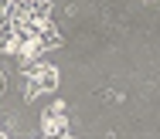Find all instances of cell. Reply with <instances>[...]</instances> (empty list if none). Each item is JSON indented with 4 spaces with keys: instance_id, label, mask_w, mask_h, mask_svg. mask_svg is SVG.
Listing matches in <instances>:
<instances>
[{
    "instance_id": "obj_1",
    "label": "cell",
    "mask_w": 160,
    "mask_h": 139,
    "mask_svg": "<svg viewBox=\"0 0 160 139\" xmlns=\"http://www.w3.org/2000/svg\"><path fill=\"white\" fill-rule=\"evenodd\" d=\"M24 99L34 102L38 95H51L55 88H58V68L55 65H48V61H38L31 68H24Z\"/></svg>"
},
{
    "instance_id": "obj_2",
    "label": "cell",
    "mask_w": 160,
    "mask_h": 139,
    "mask_svg": "<svg viewBox=\"0 0 160 139\" xmlns=\"http://www.w3.org/2000/svg\"><path fill=\"white\" fill-rule=\"evenodd\" d=\"M41 132H44V136H72V126H68L62 99H55V102L41 112Z\"/></svg>"
},
{
    "instance_id": "obj_3",
    "label": "cell",
    "mask_w": 160,
    "mask_h": 139,
    "mask_svg": "<svg viewBox=\"0 0 160 139\" xmlns=\"http://www.w3.org/2000/svg\"><path fill=\"white\" fill-rule=\"evenodd\" d=\"M21 51V34L14 31V24L0 27V54H17Z\"/></svg>"
},
{
    "instance_id": "obj_4",
    "label": "cell",
    "mask_w": 160,
    "mask_h": 139,
    "mask_svg": "<svg viewBox=\"0 0 160 139\" xmlns=\"http://www.w3.org/2000/svg\"><path fill=\"white\" fill-rule=\"evenodd\" d=\"M34 41H41L44 48H58L62 44V34H58V27L51 24V21H41V27H38V37Z\"/></svg>"
},
{
    "instance_id": "obj_5",
    "label": "cell",
    "mask_w": 160,
    "mask_h": 139,
    "mask_svg": "<svg viewBox=\"0 0 160 139\" xmlns=\"http://www.w3.org/2000/svg\"><path fill=\"white\" fill-rule=\"evenodd\" d=\"M3 85H7V78H3V68H0V95H3Z\"/></svg>"
},
{
    "instance_id": "obj_6",
    "label": "cell",
    "mask_w": 160,
    "mask_h": 139,
    "mask_svg": "<svg viewBox=\"0 0 160 139\" xmlns=\"http://www.w3.org/2000/svg\"><path fill=\"white\" fill-rule=\"evenodd\" d=\"M3 132H7V129H3V126H0V136H3Z\"/></svg>"
}]
</instances>
